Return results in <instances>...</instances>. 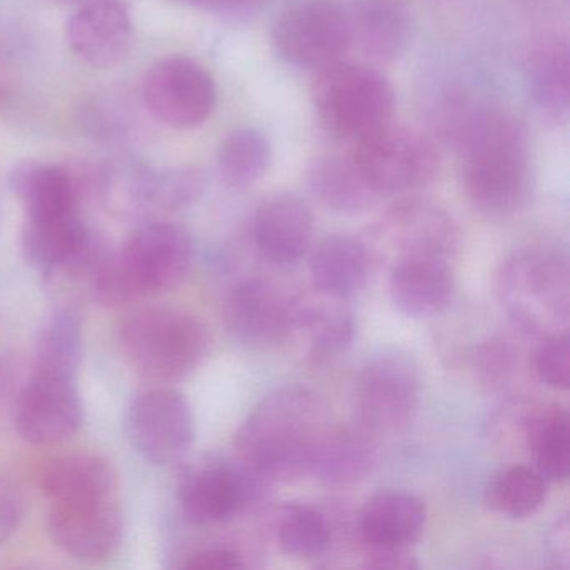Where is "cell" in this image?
Wrapping results in <instances>:
<instances>
[{"label": "cell", "mask_w": 570, "mask_h": 570, "mask_svg": "<svg viewBox=\"0 0 570 570\" xmlns=\"http://www.w3.org/2000/svg\"><path fill=\"white\" fill-rule=\"evenodd\" d=\"M446 126L459 149L460 183L469 205L492 222L522 213L533 193L525 125L507 109L465 106Z\"/></svg>", "instance_id": "1"}, {"label": "cell", "mask_w": 570, "mask_h": 570, "mask_svg": "<svg viewBox=\"0 0 570 570\" xmlns=\"http://www.w3.org/2000/svg\"><path fill=\"white\" fill-rule=\"evenodd\" d=\"M333 422L316 393L279 389L246 416L235 436L238 460L268 483L312 476L316 453Z\"/></svg>", "instance_id": "2"}, {"label": "cell", "mask_w": 570, "mask_h": 570, "mask_svg": "<svg viewBox=\"0 0 570 570\" xmlns=\"http://www.w3.org/2000/svg\"><path fill=\"white\" fill-rule=\"evenodd\" d=\"M193 262L195 249L185 229L149 223L136 229L122 252L102 265L96 289L109 303L171 292L186 282Z\"/></svg>", "instance_id": "3"}, {"label": "cell", "mask_w": 570, "mask_h": 570, "mask_svg": "<svg viewBox=\"0 0 570 570\" xmlns=\"http://www.w3.org/2000/svg\"><path fill=\"white\" fill-rule=\"evenodd\" d=\"M497 295L513 325L535 336L563 333L569 322V266L552 248H527L497 275Z\"/></svg>", "instance_id": "4"}, {"label": "cell", "mask_w": 570, "mask_h": 570, "mask_svg": "<svg viewBox=\"0 0 570 570\" xmlns=\"http://www.w3.org/2000/svg\"><path fill=\"white\" fill-rule=\"evenodd\" d=\"M312 101L323 128L356 142L393 122L395 91L372 66L338 61L316 71Z\"/></svg>", "instance_id": "5"}, {"label": "cell", "mask_w": 570, "mask_h": 570, "mask_svg": "<svg viewBox=\"0 0 570 570\" xmlns=\"http://www.w3.org/2000/svg\"><path fill=\"white\" fill-rule=\"evenodd\" d=\"M208 328L178 308H148L129 316L121 346L132 368L159 382L181 380L195 372L209 352Z\"/></svg>", "instance_id": "6"}, {"label": "cell", "mask_w": 570, "mask_h": 570, "mask_svg": "<svg viewBox=\"0 0 570 570\" xmlns=\"http://www.w3.org/2000/svg\"><path fill=\"white\" fill-rule=\"evenodd\" d=\"M352 156L382 199L425 188L440 169L435 142L419 129L395 121L356 142Z\"/></svg>", "instance_id": "7"}, {"label": "cell", "mask_w": 570, "mask_h": 570, "mask_svg": "<svg viewBox=\"0 0 570 570\" xmlns=\"http://www.w3.org/2000/svg\"><path fill=\"white\" fill-rule=\"evenodd\" d=\"M373 262L380 258L436 255L455 258L462 248V229L452 215L436 203L406 196L390 205L368 228Z\"/></svg>", "instance_id": "8"}, {"label": "cell", "mask_w": 570, "mask_h": 570, "mask_svg": "<svg viewBox=\"0 0 570 570\" xmlns=\"http://www.w3.org/2000/svg\"><path fill=\"white\" fill-rule=\"evenodd\" d=\"M419 366L403 353H383L368 360L355 382V413L360 429L373 436L405 432L420 406Z\"/></svg>", "instance_id": "9"}, {"label": "cell", "mask_w": 570, "mask_h": 570, "mask_svg": "<svg viewBox=\"0 0 570 570\" xmlns=\"http://www.w3.org/2000/svg\"><path fill=\"white\" fill-rule=\"evenodd\" d=\"M279 58L302 69H320L342 61L352 48L345 8L330 0H308L279 14L272 29Z\"/></svg>", "instance_id": "10"}, {"label": "cell", "mask_w": 570, "mask_h": 570, "mask_svg": "<svg viewBox=\"0 0 570 570\" xmlns=\"http://www.w3.org/2000/svg\"><path fill=\"white\" fill-rule=\"evenodd\" d=\"M142 99L159 125L188 131L212 118L218 91L215 79L199 62L186 56H168L146 72Z\"/></svg>", "instance_id": "11"}, {"label": "cell", "mask_w": 570, "mask_h": 570, "mask_svg": "<svg viewBox=\"0 0 570 570\" xmlns=\"http://www.w3.org/2000/svg\"><path fill=\"white\" fill-rule=\"evenodd\" d=\"M268 485L239 460H208L183 476L178 497L191 522L215 525L258 505Z\"/></svg>", "instance_id": "12"}, {"label": "cell", "mask_w": 570, "mask_h": 570, "mask_svg": "<svg viewBox=\"0 0 570 570\" xmlns=\"http://www.w3.org/2000/svg\"><path fill=\"white\" fill-rule=\"evenodd\" d=\"M128 436L132 446L156 465L181 459L196 440L188 400L171 389L142 393L129 409Z\"/></svg>", "instance_id": "13"}, {"label": "cell", "mask_w": 570, "mask_h": 570, "mask_svg": "<svg viewBox=\"0 0 570 570\" xmlns=\"http://www.w3.org/2000/svg\"><path fill=\"white\" fill-rule=\"evenodd\" d=\"M293 302L282 286L262 276L242 279L229 289L223 316L229 333L249 348H272L292 335Z\"/></svg>", "instance_id": "14"}, {"label": "cell", "mask_w": 570, "mask_h": 570, "mask_svg": "<svg viewBox=\"0 0 570 570\" xmlns=\"http://www.w3.org/2000/svg\"><path fill=\"white\" fill-rule=\"evenodd\" d=\"M85 419L76 379L35 373L16 405V426L32 445H55L78 432Z\"/></svg>", "instance_id": "15"}, {"label": "cell", "mask_w": 570, "mask_h": 570, "mask_svg": "<svg viewBox=\"0 0 570 570\" xmlns=\"http://www.w3.org/2000/svg\"><path fill=\"white\" fill-rule=\"evenodd\" d=\"M122 513L112 497L52 503L48 532L52 542L69 556L86 562L108 559L122 540Z\"/></svg>", "instance_id": "16"}, {"label": "cell", "mask_w": 570, "mask_h": 570, "mask_svg": "<svg viewBox=\"0 0 570 570\" xmlns=\"http://www.w3.org/2000/svg\"><path fill=\"white\" fill-rule=\"evenodd\" d=\"M131 16L121 0H85L66 26V41L76 58L91 68L108 69L128 56Z\"/></svg>", "instance_id": "17"}, {"label": "cell", "mask_w": 570, "mask_h": 570, "mask_svg": "<svg viewBox=\"0 0 570 570\" xmlns=\"http://www.w3.org/2000/svg\"><path fill=\"white\" fill-rule=\"evenodd\" d=\"M452 262L436 255L403 256L392 262L389 288L396 308L415 320L442 315L455 298Z\"/></svg>", "instance_id": "18"}, {"label": "cell", "mask_w": 570, "mask_h": 570, "mask_svg": "<svg viewBox=\"0 0 570 570\" xmlns=\"http://www.w3.org/2000/svg\"><path fill=\"white\" fill-rule=\"evenodd\" d=\"M253 236L268 262L295 266L312 252L315 218L298 196H273L256 209Z\"/></svg>", "instance_id": "19"}, {"label": "cell", "mask_w": 570, "mask_h": 570, "mask_svg": "<svg viewBox=\"0 0 570 570\" xmlns=\"http://www.w3.org/2000/svg\"><path fill=\"white\" fill-rule=\"evenodd\" d=\"M345 12L352 46L370 61L386 65L405 55L413 22L402 0H352Z\"/></svg>", "instance_id": "20"}, {"label": "cell", "mask_w": 570, "mask_h": 570, "mask_svg": "<svg viewBox=\"0 0 570 570\" xmlns=\"http://www.w3.org/2000/svg\"><path fill=\"white\" fill-rule=\"evenodd\" d=\"M355 333V313L350 308L348 299L315 292V295L298 296L293 302L289 338L302 340L313 356L328 358L346 352Z\"/></svg>", "instance_id": "21"}, {"label": "cell", "mask_w": 570, "mask_h": 570, "mask_svg": "<svg viewBox=\"0 0 570 570\" xmlns=\"http://www.w3.org/2000/svg\"><path fill=\"white\" fill-rule=\"evenodd\" d=\"M373 258L365 242L350 235H332L309 252L313 289L333 298L352 299L370 278Z\"/></svg>", "instance_id": "22"}, {"label": "cell", "mask_w": 570, "mask_h": 570, "mask_svg": "<svg viewBox=\"0 0 570 570\" xmlns=\"http://www.w3.org/2000/svg\"><path fill=\"white\" fill-rule=\"evenodd\" d=\"M425 523L422 499L403 490H380L363 507L360 532L368 549H399L415 542Z\"/></svg>", "instance_id": "23"}, {"label": "cell", "mask_w": 570, "mask_h": 570, "mask_svg": "<svg viewBox=\"0 0 570 570\" xmlns=\"http://www.w3.org/2000/svg\"><path fill=\"white\" fill-rule=\"evenodd\" d=\"M308 185L313 195L338 215H365L382 202L352 153L316 158L308 168Z\"/></svg>", "instance_id": "24"}, {"label": "cell", "mask_w": 570, "mask_h": 570, "mask_svg": "<svg viewBox=\"0 0 570 570\" xmlns=\"http://www.w3.org/2000/svg\"><path fill=\"white\" fill-rule=\"evenodd\" d=\"M379 462L375 440L363 429L333 423L316 453L312 476L328 485H350L365 480Z\"/></svg>", "instance_id": "25"}, {"label": "cell", "mask_w": 570, "mask_h": 570, "mask_svg": "<svg viewBox=\"0 0 570 570\" xmlns=\"http://www.w3.org/2000/svg\"><path fill=\"white\" fill-rule=\"evenodd\" d=\"M569 45L560 36L537 42L527 59V82L533 105L553 121L569 115L570 62Z\"/></svg>", "instance_id": "26"}, {"label": "cell", "mask_w": 570, "mask_h": 570, "mask_svg": "<svg viewBox=\"0 0 570 570\" xmlns=\"http://www.w3.org/2000/svg\"><path fill=\"white\" fill-rule=\"evenodd\" d=\"M115 485L111 465L88 453L59 456L49 462L41 476L42 492L51 503L108 499Z\"/></svg>", "instance_id": "27"}, {"label": "cell", "mask_w": 570, "mask_h": 570, "mask_svg": "<svg viewBox=\"0 0 570 570\" xmlns=\"http://www.w3.org/2000/svg\"><path fill=\"white\" fill-rule=\"evenodd\" d=\"M523 436L533 469L549 483L566 482L570 470V426L566 410L556 403L533 410L523 420Z\"/></svg>", "instance_id": "28"}, {"label": "cell", "mask_w": 570, "mask_h": 570, "mask_svg": "<svg viewBox=\"0 0 570 570\" xmlns=\"http://www.w3.org/2000/svg\"><path fill=\"white\" fill-rule=\"evenodd\" d=\"M272 146L259 129H233L218 149L219 176L233 189L256 185L268 171Z\"/></svg>", "instance_id": "29"}, {"label": "cell", "mask_w": 570, "mask_h": 570, "mask_svg": "<svg viewBox=\"0 0 570 570\" xmlns=\"http://www.w3.org/2000/svg\"><path fill=\"white\" fill-rule=\"evenodd\" d=\"M547 489L549 482L533 466L513 465L492 476L485 503L507 519H527L546 503Z\"/></svg>", "instance_id": "30"}, {"label": "cell", "mask_w": 570, "mask_h": 570, "mask_svg": "<svg viewBox=\"0 0 570 570\" xmlns=\"http://www.w3.org/2000/svg\"><path fill=\"white\" fill-rule=\"evenodd\" d=\"M279 549L296 559H315L332 542V527L322 510L306 503H288L276 525Z\"/></svg>", "instance_id": "31"}, {"label": "cell", "mask_w": 570, "mask_h": 570, "mask_svg": "<svg viewBox=\"0 0 570 570\" xmlns=\"http://www.w3.org/2000/svg\"><path fill=\"white\" fill-rule=\"evenodd\" d=\"M82 358V330L78 315L58 312L41 333L36 372L76 379Z\"/></svg>", "instance_id": "32"}, {"label": "cell", "mask_w": 570, "mask_h": 570, "mask_svg": "<svg viewBox=\"0 0 570 570\" xmlns=\"http://www.w3.org/2000/svg\"><path fill=\"white\" fill-rule=\"evenodd\" d=\"M206 188L205 173L186 166L153 178L151 202L165 209H181L202 198Z\"/></svg>", "instance_id": "33"}, {"label": "cell", "mask_w": 570, "mask_h": 570, "mask_svg": "<svg viewBox=\"0 0 570 570\" xmlns=\"http://www.w3.org/2000/svg\"><path fill=\"white\" fill-rule=\"evenodd\" d=\"M570 340L569 333L543 338L535 353V372L547 386L553 390L569 389L570 380Z\"/></svg>", "instance_id": "34"}, {"label": "cell", "mask_w": 570, "mask_h": 570, "mask_svg": "<svg viewBox=\"0 0 570 570\" xmlns=\"http://www.w3.org/2000/svg\"><path fill=\"white\" fill-rule=\"evenodd\" d=\"M24 519V499L18 487L0 480V547L18 532Z\"/></svg>", "instance_id": "35"}, {"label": "cell", "mask_w": 570, "mask_h": 570, "mask_svg": "<svg viewBox=\"0 0 570 570\" xmlns=\"http://www.w3.org/2000/svg\"><path fill=\"white\" fill-rule=\"evenodd\" d=\"M512 356L509 346L502 345V342H490L483 345L475 358L483 382L490 385L505 379L512 368Z\"/></svg>", "instance_id": "36"}, {"label": "cell", "mask_w": 570, "mask_h": 570, "mask_svg": "<svg viewBox=\"0 0 570 570\" xmlns=\"http://www.w3.org/2000/svg\"><path fill=\"white\" fill-rule=\"evenodd\" d=\"M183 567L195 570L242 569L245 560L235 550L208 549L189 557Z\"/></svg>", "instance_id": "37"}, {"label": "cell", "mask_w": 570, "mask_h": 570, "mask_svg": "<svg viewBox=\"0 0 570 570\" xmlns=\"http://www.w3.org/2000/svg\"><path fill=\"white\" fill-rule=\"evenodd\" d=\"M366 567L372 569L410 570L419 569L415 557L409 552V547L399 549H370Z\"/></svg>", "instance_id": "38"}, {"label": "cell", "mask_w": 570, "mask_h": 570, "mask_svg": "<svg viewBox=\"0 0 570 570\" xmlns=\"http://www.w3.org/2000/svg\"><path fill=\"white\" fill-rule=\"evenodd\" d=\"M186 8L202 9V11L225 12V14H245L255 11L265 0H171Z\"/></svg>", "instance_id": "39"}, {"label": "cell", "mask_w": 570, "mask_h": 570, "mask_svg": "<svg viewBox=\"0 0 570 570\" xmlns=\"http://www.w3.org/2000/svg\"><path fill=\"white\" fill-rule=\"evenodd\" d=\"M552 547L553 556L566 560L567 566H569V522H567V519L557 523V529L553 530Z\"/></svg>", "instance_id": "40"}, {"label": "cell", "mask_w": 570, "mask_h": 570, "mask_svg": "<svg viewBox=\"0 0 570 570\" xmlns=\"http://www.w3.org/2000/svg\"><path fill=\"white\" fill-rule=\"evenodd\" d=\"M52 2H65V4H68V2H85V0H52Z\"/></svg>", "instance_id": "41"}]
</instances>
